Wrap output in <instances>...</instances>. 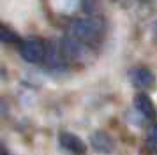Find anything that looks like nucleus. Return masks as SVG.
<instances>
[{"label":"nucleus","instance_id":"nucleus-8","mask_svg":"<svg viewBox=\"0 0 157 155\" xmlns=\"http://www.w3.org/2000/svg\"><path fill=\"white\" fill-rule=\"evenodd\" d=\"M0 41L2 42H20V39H18V35L13 30H9L7 27L0 25Z\"/></svg>","mask_w":157,"mask_h":155},{"label":"nucleus","instance_id":"nucleus-12","mask_svg":"<svg viewBox=\"0 0 157 155\" xmlns=\"http://www.w3.org/2000/svg\"><path fill=\"white\" fill-rule=\"evenodd\" d=\"M4 111H6V106H4V102H2V100H0V116L4 115Z\"/></svg>","mask_w":157,"mask_h":155},{"label":"nucleus","instance_id":"nucleus-4","mask_svg":"<svg viewBox=\"0 0 157 155\" xmlns=\"http://www.w3.org/2000/svg\"><path fill=\"white\" fill-rule=\"evenodd\" d=\"M58 141H60V146L65 148L67 152H71V153H74V155H83V153L86 152L85 143L79 139L76 134L60 132V136H58Z\"/></svg>","mask_w":157,"mask_h":155},{"label":"nucleus","instance_id":"nucleus-7","mask_svg":"<svg viewBox=\"0 0 157 155\" xmlns=\"http://www.w3.org/2000/svg\"><path fill=\"white\" fill-rule=\"evenodd\" d=\"M62 53H64L67 58H78L81 53H83V46H81V41H78L76 37L74 39H64L62 41Z\"/></svg>","mask_w":157,"mask_h":155},{"label":"nucleus","instance_id":"nucleus-5","mask_svg":"<svg viewBox=\"0 0 157 155\" xmlns=\"http://www.w3.org/2000/svg\"><path fill=\"white\" fill-rule=\"evenodd\" d=\"M90 145L99 153H111L115 150V141L111 139L109 134L102 132V130H97L90 136Z\"/></svg>","mask_w":157,"mask_h":155},{"label":"nucleus","instance_id":"nucleus-10","mask_svg":"<svg viewBox=\"0 0 157 155\" xmlns=\"http://www.w3.org/2000/svg\"><path fill=\"white\" fill-rule=\"evenodd\" d=\"M97 6H99V0H83V7H85V11H88V13L95 11Z\"/></svg>","mask_w":157,"mask_h":155},{"label":"nucleus","instance_id":"nucleus-3","mask_svg":"<svg viewBox=\"0 0 157 155\" xmlns=\"http://www.w3.org/2000/svg\"><path fill=\"white\" fill-rule=\"evenodd\" d=\"M134 108L138 109V113H140L141 116H145L147 120L155 122V118H157L155 104L152 102V99H150L147 93H136L134 95Z\"/></svg>","mask_w":157,"mask_h":155},{"label":"nucleus","instance_id":"nucleus-6","mask_svg":"<svg viewBox=\"0 0 157 155\" xmlns=\"http://www.w3.org/2000/svg\"><path fill=\"white\" fill-rule=\"evenodd\" d=\"M129 78H131V81L134 83V86L138 88H148L154 85L155 81V76H154V72L147 67H138V69H132L129 72Z\"/></svg>","mask_w":157,"mask_h":155},{"label":"nucleus","instance_id":"nucleus-1","mask_svg":"<svg viewBox=\"0 0 157 155\" xmlns=\"http://www.w3.org/2000/svg\"><path fill=\"white\" fill-rule=\"evenodd\" d=\"M104 32V23L99 18H83L76 20L71 25V35L81 42L97 41Z\"/></svg>","mask_w":157,"mask_h":155},{"label":"nucleus","instance_id":"nucleus-9","mask_svg":"<svg viewBox=\"0 0 157 155\" xmlns=\"http://www.w3.org/2000/svg\"><path fill=\"white\" fill-rule=\"evenodd\" d=\"M147 130H148V132H147V136H148V143L150 145H154L152 148H157V123L155 122H152Z\"/></svg>","mask_w":157,"mask_h":155},{"label":"nucleus","instance_id":"nucleus-2","mask_svg":"<svg viewBox=\"0 0 157 155\" xmlns=\"http://www.w3.org/2000/svg\"><path fill=\"white\" fill-rule=\"evenodd\" d=\"M48 48L41 41H25L20 44V55L29 63H43L46 60Z\"/></svg>","mask_w":157,"mask_h":155},{"label":"nucleus","instance_id":"nucleus-11","mask_svg":"<svg viewBox=\"0 0 157 155\" xmlns=\"http://www.w3.org/2000/svg\"><path fill=\"white\" fill-rule=\"evenodd\" d=\"M0 155H9L7 148H6V145H4V143H0Z\"/></svg>","mask_w":157,"mask_h":155}]
</instances>
